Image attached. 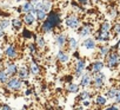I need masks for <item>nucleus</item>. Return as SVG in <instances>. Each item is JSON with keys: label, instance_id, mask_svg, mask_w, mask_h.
Instances as JSON below:
<instances>
[{"label": "nucleus", "instance_id": "nucleus-48", "mask_svg": "<svg viewBox=\"0 0 120 110\" xmlns=\"http://www.w3.org/2000/svg\"><path fill=\"white\" fill-rule=\"evenodd\" d=\"M104 1H105V3H113L114 0H104Z\"/></svg>", "mask_w": 120, "mask_h": 110}, {"label": "nucleus", "instance_id": "nucleus-12", "mask_svg": "<svg viewBox=\"0 0 120 110\" xmlns=\"http://www.w3.org/2000/svg\"><path fill=\"white\" fill-rule=\"evenodd\" d=\"M27 66H28V70H30V73L31 76H34V77H40L42 75V68L41 65L39 64V62L37 59H32L31 62L27 63Z\"/></svg>", "mask_w": 120, "mask_h": 110}, {"label": "nucleus", "instance_id": "nucleus-13", "mask_svg": "<svg viewBox=\"0 0 120 110\" xmlns=\"http://www.w3.org/2000/svg\"><path fill=\"white\" fill-rule=\"evenodd\" d=\"M112 38V33L111 32H104V31H95L94 34H93V39L97 41V43H100V44H105V43H108Z\"/></svg>", "mask_w": 120, "mask_h": 110}, {"label": "nucleus", "instance_id": "nucleus-31", "mask_svg": "<svg viewBox=\"0 0 120 110\" xmlns=\"http://www.w3.org/2000/svg\"><path fill=\"white\" fill-rule=\"evenodd\" d=\"M33 14H34V17H35V19H37L38 23H42L46 19V17H47V13L44 12L42 10H34L33 11Z\"/></svg>", "mask_w": 120, "mask_h": 110}, {"label": "nucleus", "instance_id": "nucleus-30", "mask_svg": "<svg viewBox=\"0 0 120 110\" xmlns=\"http://www.w3.org/2000/svg\"><path fill=\"white\" fill-rule=\"evenodd\" d=\"M33 34H34L33 31H31L27 27H22V30H21V38L24 40H28V41L32 40L33 39Z\"/></svg>", "mask_w": 120, "mask_h": 110}, {"label": "nucleus", "instance_id": "nucleus-34", "mask_svg": "<svg viewBox=\"0 0 120 110\" xmlns=\"http://www.w3.org/2000/svg\"><path fill=\"white\" fill-rule=\"evenodd\" d=\"M112 33L114 37H119L120 36V21H115L113 25H112Z\"/></svg>", "mask_w": 120, "mask_h": 110}, {"label": "nucleus", "instance_id": "nucleus-24", "mask_svg": "<svg viewBox=\"0 0 120 110\" xmlns=\"http://www.w3.org/2000/svg\"><path fill=\"white\" fill-rule=\"evenodd\" d=\"M33 8H34V5L26 0V1H25L21 6H19V7L17 8V11H18L19 13H21V14H26V13H33Z\"/></svg>", "mask_w": 120, "mask_h": 110}, {"label": "nucleus", "instance_id": "nucleus-3", "mask_svg": "<svg viewBox=\"0 0 120 110\" xmlns=\"http://www.w3.org/2000/svg\"><path fill=\"white\" fill-rule=\"evenodd\" d=\"M4 88L8 92L17 94V92L22 91V89H24V82L21 79H19L17 76H13V77H10L8 81L4 84Z\"/></svg>", "mask_w": 120, "mask_h": 110}, {"label": "nucleus", "instance_id": "nucleus-5", "mask_svg": "<svg viewBox=\"0 0 120 110\" xmlns=\"http://www.w3.org/2000/svg\"><path fill=\"white\" fill-rule=\"evenodd\" d=\"M106 81H107V77L106 75L101 71V72H98V73H94L92 75V84H91V88L95 91H100L102 89H105L106 86Z\"/></svg>", "mask_w": 120, "mask_h": 110}, {"label": "nucleus", "instance_id": "nucleus-38", "mask_svg": "<svg viewBox=\"0 0 120 110\" xmlns=\"http://www.w3.org/2000/svg\"><path fill=\"white\" fill-rule=\"evenodd\" d=\"M102 110H120V108H119L116 104H109V105L104 106Z\"/></svg>", "mask_w": 120, "mask_h": 110}, {"label": "nucleus", "instance_id": "nucleus-20", "mask_svg": "<svg viewBox=\"0 0 120 110\" xmlns=\"http://www.w3.org/2000/svg\"><path fill=\"white\" fill-rule=\"evenodd\" d=\"M98 54H97V59H104L107 54L109 53L111 51V45L108 43H105V44H100L98 45Z\"/></svg>", "mask_w": 120, "mask_h": 110}, {"label": "nucleus", "instance_id": "nucleus-16", "mask_svg": "<svg viewBox=\"0 0 120 110\" xmlns=\"http://www.w3.org/2000/svg\"><path fill=\"white\" fill-rule=\"evenodd\" d=\"M79 86L80 89H88L91 88V84H92V75L87 71H85L82 73V76L79 78Z\"/></svg>", "mask_w": 120, "mask_h": 110}, {"label": "nucleus", "instance_id": "nucleus-33", "mask_svg": "<svg viewBox=\"0 0 120 110\" xmlns=\"http://www.w3.org/2000/svg\"><path fill=\"white\" fill-rule=\"evenodd\" d=\"M111 29H112V25L107 20L102 21L100 24V26H99V31H104V32H111Z\"/></svg>", "mask_w": 120, "mask_h": 110}, {"label": "nucleus", "instance_id": "nucleus-1", "mask_svg": "<svg viewBox=\"0 0 120 110\" xmlns=\"http://www.w3.org/2000/svg\"><path fill=\"white\" fill-rule=\"evenodd\" d=\"M105 66H107L109 70H114L120 65V53L115 50H111L109 53L104 58Z\"/></svg>", "mask_w": 120, "mask_h": 110}, {"label": "nucleus", "instance_id": "nucleus-28", "mask_svg": "<svg viewBox=\"0 0 120 110\" xmlns=\"http://www.w3.org/2000/svg\"><path fill=\"white\" fill-rule=\"evenodd\" d=\"M11 27L14 30V31H21L22 27H24V24H22V20L21 18H13L11 20Z\"/></svg>", "mask_w": 120, "mask_h": 110}, {"label": "nucleus", "instance_id": "nucleus-49", "mask_svg": "<svg viewBox=\"0 0 120 110\" xmlns=\"http://www.w3.org/2000/svg\"><path fill=\"white\" fill-rule=\"evenodd\" d=\"M92 3H97V1H100V0H91Z\"/></svg>", "mask_w": 120, "mask_h": 110}, {"label": "nucleus", "instance_id": "nucleus-44", "mask_svg": "<svg viewBox=\"0 0 120 110\" xmlns=\"http://www.w3.org/2000/svg\"><path fill=\"white\" fill-rule=\"evenodd\" d=\"M73 110H85V108L80 104V103H77L75 105H74V108H73Z\"/></svg>", "mask_w": 120, "mask_h": 110}, {"label": "nucleus", "instance_id": "nucleus-6", "mask_svg": "<svg viewBox=\"0 0 120 110\" xmlns=\"http://www.w3.org/2000/svg\"><path fill=\"white\" fill-rule=\"evenodd\" d=\"M64 24L67 29H71V30H78L79 26L81 25V19L79 17L78 13L75 12H72V13H68L65 19H64Z\"/></svg>", "mask_w": 120, "mask_h": 110}, {"label": "nucleus", "instance_id": "nucleus-39", "mask_svg": "<svg viewBox=\"0 0 120 110\" xmlns=\"http://www.w3.org/2000/svg\"><path fill=\"white\" fill-rule=\"evenodd\" d=\"M77 3H78L81 7H86V6H88V5H90L91 0H77Z\"/></svg>", "mask_w": 120, "mask_h": 110}, {"label": "nucleus", "instance_id": "nucleus-11", "mask_svg": "<svg viewBox=\"0 0 120 110\" xmlns=\"http://www.w3.org/2000/svg\"><path fill=\"white\" fill-rule=\"evenodd\" d=\"M70 59H71V54L70 52L64 49V50H58L56 54H55V61L58 64L60 65H67L70 63Z\"/></svg>", "mask_w": 120, "mask_h": 110}, {"label": "nucleus", "instance_id": "nucleus-19", "mask_svg": "<svg viewBox=\"0 0 120 110\" xmlns=\"http://www.w3.org/2000/svg\"><path fill=\"white\" fill-rule=\"evenodd\" d=\"M21 20H22V24L25 27L30 29V27H33L35 26V23H37V19L34 17L33 13H26V14H21Z\"/></svg>", "mask_w": 120, "mask_h": 110}, {"label": "nucleus", "instance_id": "nucleus-21", "mask_svg": "<svg viewBox=\"0 0 120 110\" xmlns=\"http://www.w3.org/2000/svg\"><path fill=\"white\" fill-rule=\"evenodd\" d=\"M81 46H82L84 49L88 50V51H93V50H95V49L98 47V43L93 39V37H87V38H85V39L82 40Z\"/></svg>", "mask_w": 120, "mask_h": 110}, {"label": "nucleus", "instance_id": "nucleus-42", "mask_svg": "<svg viewBox=\"0 0 120 110\" xmlns=\"http://www.w3.org/2000/svg\"><path fill=\"white\" fill-rule=\"evenodd\" d=\"M1 110H13V108L6 103H1Z\"/></svg>", "mask_w": 120, "mask_h": 110}, {"label": "nucleus", "instance_id": "nucleus-7", "mask_svg": "<svg viewBox=\"0 0 120 110\" xmlns=\"http://www.w3.org/2000/svg\"><path fill=\"white\" fill-rule=\"evenodd\" d=\"M86 66H87V59L85 57H80L79 59L74 61L73 64V77L74 78H80L82 76V73L86 71Z\"/></svg>", "mask_w": 120, "mask_h": 110}, {"label": "nucleus", "instance_id": "nucleus-15", "mask_svg": "<svg viewBox=\"0 0 120 110\" xmlns=\"http://www.w3.org/2000/svg\"><path fill=\"white\" fill-rule=\"evenodd\" d=\"M18 69H19V65H18L15 62H12V61H5V63H4V70L6 71V73H7L10 77L17 76Z\"/></svg>", "mask_w": 120, "mask_h": 110}, {"label": "nucleus", "instance_id": "nucleus-27", "mask_svg": "<svg viewBox=\"0 0 120 110\" xmlns=\"http://www.w3.org/2000/svg\"><path fill=\"white\" fill-rule=\"evenodd\" d=\"M26 49H27L28 53L31 54L32 57H37L38 54H39V50H38V47H37V45H35L34 41H31V40H30V41L26 44Z\"/></svg>", "mask_w": 120, "mask_h": 110}, {"label": "nucleus", "instance_id": "nucleus-50", "mask_svg": "<svg viewBox=\"0 0 120 110\" xmlns=\"http://www.w3.org/2000/svg\"><path fill=\"white\" fill-rule=\"evenodd\" d=\"M21 110H27V109H26V106H24V108H22Z\"/></svg>", "mask_w": 120, "mask_h": 110}, {"label": "nucleus", "instance_id": "nucleus-51", "mask_svg": "<svg viewBox=\"0 0 120 110\" xmlns=\"http://www.w3.org/2000/svg\"><path fill=\"white\" fill-rule=\"evenodd\" d=\"M0 110H1V103H0Z\"/></svg>", "mask_w": 120, "mask_h": 110}, {"label": "nucleus", "instance_id": "nucleus-17", "mask_svg": "<svg viewBox=\"0 0 120 110\" xmlns=\"http://www.w3.org/2000/svg\"><path fill=\"white\" fill-rule=\"evenodd\" d=\"M94 97L92 90L90 89H81L78 94H77V97H75V101L77 103H81L82 101H87V99H92Z\"/></svg>", "mask_w": 120, "mask_h": 110}, {"label": "nucleus", "instance_id": "nucleus-14", "mask_svg": "<svg viewBox=\"0 0 120 110\" xmlns=\"http://www.w3.org/2000/svg\"><path fill=\"white\" fill-rule=\"evenodd\" d=\"M33 41L35 43V45H37V47H38L39 51H45L47 49L46 38L42 34H40L39 32H34V34H33Z\"/></svg>", "mask_w": 120, "mask_h": 110}, {"label": "nucleus", "instance_id": "nucleus-10", "mask_svg": "<svg viewBox=\"0 0 120 110\" xmlns=\"http://www.w3.org/2000/svg\"><path fill=\"white\" fill-rule=\"evenodd\" d=\"M93 31H94V27L91 23H84L79 26V29L77 30L78 34L80 38H87V37H91L93 34Z\"/></svg>", "mask_w": 120, "mask_h": 110}, {"label": "nucleus", "instance_id": "nucleus-25", "mask_svg": "<svg viewBox=\"0 0 120 110\" xmlns=\"http://www.w3.org/2000/svg\"><path fill=\"white\" fill-rule=\"evenodd\" d=\"M107 102H108V99H107L102 94H97V95L94 96V98H93V103H94L98 108H104V106H106V105H107Z\"/></svg>", "mask_w": 120, "mask_h": 110}, {"label": "nucleus", "instance_id": "nucleus-40", "mask_svg": "<svg viewBox=\"0 0 120 110\" xmlns=\"http://www.w3.org/2000/svg\"><path fill=\"white\" fill-rule=\"evenodd\" d=\"M72 57H73L74 61H77V59H79V58L81 57V54H80V52H79L78 50H75V51L72 52Z\"/></svg>", "mask_w": 120, "mask_h": 110}, {"label": "nucleus", "instance_id": "nucleus-36", "mask_svg": "<svg viewBox=\"0 0 120 110\" xmlns=\"http://www.w3.org/2000/svg\"><path fill=\"white\" fill-rule=\"evenodd\" d=\"M10 76L6 73L5 70H0V85H4L7 81H8Z\"/></svg>", "mask_w": 120, "mask_h": 110}, {"label": "nucleus", "instance_id": "nucleus-41", "mask_svg": "<svg viewBox=\"0 0 120 110\" xmlns=\"http://www.w3.org/2000/svg\"><path fill=\"white\" fill-rule=\"evenodd\" d=\"M80 104H81L84 108H90V106L92 105V102H91V99H87V101H82Z\"/></svg>", "mask_w": 120, "mask_h": 110}, {"label": "nucleus", "instance_id": "nucleus-32", "mask_svg": "<svg viewBox=\"0 0 120 110\" xmlns=\"http://www.w3.org/2000/svg\"><path fill=\"white\" fill-rule=\"evenodd\" d=\"M0 27L3 30H8L11 27V20L8 18H0Z\"/></svg>", "mask_w": 120, "mask_h": 110}, {"label": "nucleus", "instance_id": "nucleus-26", "mask_svg": "<svg viewBox=\"0 0 120 110\" xmlns=\"http://www.w3.org/2000/svg\"><path fill=\"white\" fill-rule=\"evenodd\" d=\"M80 90H81V89H80L79 84L75 83V82H71V83L65 84V91L68 92V94H74V95H77Z\"/></svg>", "mask_w": 120, "mask_h": 110}, {"label": "nucleus", "instance_id": "nucleus-47", "mask_svg": "<svg viewBox=\"0 0 120 110\" xmlns=\"http://www.w3.org/2000/svg\"><path fill=\"white\" fill-rule=\"evenodd\" d=\"M116 44H118V52L120 53V39L118 40V43H116Z\"/></svg>", "mask_w": 120, "mask_h": 110}, {"label": "nucleus", "instance_id": "nucleus-8", "mask_svg": "<svg viewBox=\"0 0 120 110\" xmlns=\"http://www.w3.org/2000/svg\"><path fill=\"white\" fill-rule=\"evenodd\" d=\"M67 38H68V34H67L65 31L55 32V36H54V45H56V47H58L59 50L66 49Z\"/></svg>", "mask_w": 120, "mask_h": 110}, {"label": "nucleus", "instance_id": "nucleus-22", "mask_svg": "<svg viewBox=\"0 0 120 110\" xmlns=\"http://www.w3.org/2000/svg\"><path fill=\"white\" fill-rule=\"evenodd\" d=\"M78 47H79V41H78V39L74 38V37H70V36H68V38H67V44H66V50H67L68 52H73V51L78 50Z\"/></svg>", "mask_w": 120, "mask_h": 110}, {"label": "nucleus", "instance_id": "nucleus-23", "mask_svg": "<svg viewBox=\"0 0 120 110\" xmlns=\"http://www.w3.org/2000/svg\"><path fill=\"white\" fill-rule=\"evenodd\" d=\"M119 90H120L119 86H116V85H112V86H109V88H107V89L105 90L104 96H105L107 99H114L115 96L118 95Z\"/></svg>", "mask_w": 120, "mask_h": 110}, {"label": "nucleus", "instance_id": "nucleus-45", "mask_svg": "<svg viewBox=\"0 0 120 110\" xmlns=\"http://www.w3.org/2000/svg\"><path fill=\"white\" fill-rule=\"evenodd\" d=\"M6 36V33H5V30H3L1 27H0V38H4Z\"/></svg>", "mask_w": 120, "mask_h": 110}, {"label": "nucleus", "instance_id": "nucleus-43", "mask_svg": "<svg viewBox=\"0 0 120 110\" xmlns=\"http://www.w3.org/2000/svg\"><path fill=\"white\" fill-rule=\"evenodd\" d=\"M113 101H114V104H116V105H119V104H120V90H119L118 95L115 96V98H114Z\"/></svg>", "mask_w": 120, "mask_h": 110}, {"label": "nucleus", "instance_id": "nucleus-29", "mask_svg": "<svg viewBox=\"0 0 120 110\" xmlns=\"http://www.w3.org/2000/svg\"><path fill=\"white\" fill-rule=\"evenodd\" d=\"M41 10L48 14L53 10V1L52 0H41Z\"/></svg>", "mask_w": 120, "mask_h": 110}, {"label": "nucleus", "instance_id": "nucleus-18", "mask_svg": "<svg viewBox=\"0 0 120 110\" xmlns=\"http://www.w3.org/2000/svg\"><path fill=\"white\" fill-rule=\"evenodd\" d=\"M17 77H18L19 79H21L22 82H25V81H30L31 73H30V70H28L27 64L19 65V69H18V72H17Z\"/></svg>", "mask_w": 120, "mask_h": 110}, {"label": "nucleus", "instance_id": "nucleus-37", "mask_svg": "<svg viewBox=\"0 0 120 110\" xmlns=\"http://www.w3.org/2000/svg\"><path fill=\"white\" fill-rule=\"evenodd\" d=\"M24 90V95L26 96V97H28V96H32L33 95V92H34V89L30 85V86H26V88H24L22 89Z\"/></svg>", "mask_w": 120, "mask_h": 110}, {"label": "nucleus", "instance_id": "nucleus-2", "mask_svg": "<svg viewBox=\"0 0 120 110\" xmlns=\"http://www.w3.org/2000/svg\"><path fill=\"white\" fill-rule=\"evenodd\" d=\"M46 20L55 29V32L61 31V24H63V18H61V13H60L59 10H52L47 17Z\"/></svg>", "mask_w": 120, "mask_h": 110}, {"label": "nucleus", "instance_id": "nucleus-46", "mask_svg": "<svg viewBox=\"0 0 120 110\" xmlns=\"http://www.w3.org/2000/svg\"><path fill=\"white\" fill-rule=\"evenodd\" d=\"M27 1H30V3H31V4H33V5H35V4L40 3L41 0H27Z\"/></svg>", "mask_w": 120, "mask_h": 110}, {"label": "nucleus", "instance_id": "nucleus-4", "mask_svg": "<svg viewBox=\"0 0 120 110\" xmlns=\"http://www.w3.org/2000/svg\"><path fill=\"white\" fill-rule=\"evenodd\" d=\"M4 57L6 61H12L15 62L17 59L20 58V50L14 43H8L5 49H4Z\"/></svg>", "mask_w": 120, "mask_h": 110}, {"label": "nucleus", "instance_id": "nucleus-9", "mask_svg": "<svg viewBox=\"0 0 120 110\" xmlns=\"http://www.w3.org/2000/svg\"><path fill=\"white\" fill-rule=\"evenodd\" d=\"M105 68V63H104V59H94L93 62L90 63V65L86 66V71L90 72L91 75H94V73H98V72H101Z\"/></svg>", "mask_w": 120, "mask_h": 110}, {"label": "nucleus", "instance_id": "nucleus-35", "mask_svg": "<svg viewBox=\"0 0 120 110\" xmlns=\"http://www.w3.org/2000/svg\"><path fill=\"white\" fill-rule=\"evenodd\" d=\"M118 14H119V12H118V8L115 6H111L108 8V17L111 19H115L118 17Z\"/></svg>", "mask_w": 120, "mask_h": 110}]
</instances>
